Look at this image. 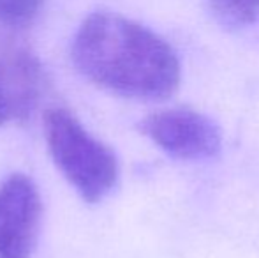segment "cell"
Returning a JSON list of instances; mask_svg holds the SVG:
<instances>
[{"label": "cell", "mask_w": 259, "mask_h": 258, "mask_svg": "<svg viewBox=\"0 0 259 258\" xmlns=\"http://www.w3.org/2000/svg\"><path fill=\"white\" fill-rule=\"evenodd\" d=\"M45 136L57 168L85 202L97 203L111 193L120 175L118 159L83 128L72 112L46 110Z\"/></svg>", "instance_id": "cell-2"}, {"label": "cell", "mask_w": 259, "mask_h": 258, "mask_svg": "<svg viewBox=\"0 0 259 258\" xmlns=\"http://www.w3.org/2000/svg\"><path fill=\"white\" fill-rule=\"evenodd\" d=\"M0 80L11 119L27 121L37 106L45 87V71L39 60L27 50H13L0 60Z\"/></svg>", "instance_id": "cell-5"}, {"label": "cell", "mask_w": 259, "mask_h": 258, "mask_svg": "<svg viewBox=\"0 0 259 258\" xmlns=\"http://www.w3.org/2000/svg\"><path fill=\"white\" fill-rule=\"evenodd\" d=\"M140 131L177 159L199 161L219 154L221 129L210 117L191 108H167L145 117Z\"/></svg>", "instance_id": "cell-3"}, {"label": "cell", "mask_w": 259, "mask_h": 258, "mask_svg": "<svg viewBox=\"0 0 259 258\" xmlns=\"http://www.w3.org/2000/svg\"><path fill=\"white\" fill-rule=\"evenodd\" d=\"M41 195L25 173L0 184V258H30L39 237Z\"/></svg>", "instance_id": "cell-4"}, {"label": "cell", "mask_w": 259, "mask_h": 258, "mask_svg": "<svg viewBox=\"0 0 259 258\" xmlns=\"http://www.w3.org/2000/svg\"><path fill=\"white\" fill-rule=\"evenodd\" d=\"M215 20L228 28H242L259 18V0H211Z\"/></svg>", "instance_id": "cell-6"}, {"label": "cell", "mask_w": 259, "mask_h": 258, "mask_svg": "<svg viewBox=\"0 0 259 258\" xmlns=\"http://www.w3.org/2000/svg\"><path fill=\"white\" fill-rule=\"evenodd\" d=\"M11 119V110H9V103H7L6 92H4V85L2 80H0V126L6 124Z\"/></svg>", "instance_id": "cell-8"}, {"label": "cell", "mask_w": 259, "mask_h": 258, "mask_svg": "<svg viewBox=\"0 0 259 258\" xmlns=\"http://www.w3.org/2000/svg\"><path fill=\"white\" fill-rule=\"evenodd\" d=\"M45 0H0V23L11 28H25L34 23Z\"/></svg>", "instance_id": "cell-7"}, {"label": "cell", "mask_w": 259, "mask_h": 258, "mask_svg": "<svg viewBox=\"0 0 259 258\" xmlns=\"http://www.w3.org/2000/svg\"><path fill=\"white\" fill-rule=\"evenodd\" d=\"M78 71L97 87L140 101H162L180 85L175 50L150 28L116 13L83 20L72 41Z\"/></svg>", "instance_id": "cell-1"}]
</instances>
